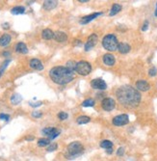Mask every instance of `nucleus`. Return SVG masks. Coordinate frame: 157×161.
<instances>
[{"label":"nucleus","mask_w":157,"mask_h":161,"mask_svg":"<svg viewBox=\"0 0 157 161\" xmlns=\"http://www.w3.org/2000/svg\"><path fill=\"white\" fill-rule=\"evenodd\" d=\"M117 98L120 104L125 107H135L141 101V94L131 86H122L118 89Z\"/></svg>","instance_id":"nucleus-1"},{"label":"nucleus","mask_w":157,"mask_h":161,"mask_svg":"<svg viewBox=\"0 0 157 161\" xmlns=\"http://www.w3.org/2000/svg\"><path fill=\"white\" fill-rule=\"evenodd\" d=\"M49 76L54 83L65 85L74 79V71L68 69L67 67H54L50 69Z\"/></svg>","instance_id":"nucleus-2"},{"label":"nucleus","mask_w":157,"mask_h":161,"mask_svg":"<svg viewBox=\"0 0 157 161\" xmlns=\"http://www.w3.org/2000/svg\"><path fill=\"white\" fill-rule=\"evenodd\" d=\"M83 150L84 147L80 142H72L68 146V153L66 156L68 158H76V156H79L83 153Z\"/></svg>","instance_id":"nucleus-3"},{"label":"nucleus","mask_w":157,"mask_h":161,"mask_svg":"<svg viewBox=\"0 0 157 161\" xmlns=\"http://www.w3.org/2000/svg\"><path fill=\"white\" fill-rule=\"evenodd\" d=\"M102 45L108 51H115L118 49L119 42H118L116 36L113 34H109L103 38V40H102Z\"/></svg>","instance_id":"nucleus-4"},{"label":"nucleus","mask_w":157,"mask_h":161,"mask_svg":"<svg viewBox=\"0 0 157 161\" xmlns=\"http://www.w3.org/2000/svg\"><path fill=\"white\" fill-rule=\"evenodd\" d=\"M75 71L80 75H88L92 71V66L91 64L86 61H80L76 64V69Z\"/></svg>","instance_id":"nucleus-5"},{"label":"nucleus","mask_w":157,"mask_h":161,"mask_svg":"<svg viewBox=\"0 0 157 161\" xmlns=\"http://www.w3.org/2000/svg\"><path fill=\"white\" fill-rule=\"evenodd\" d=\"M128 121H129L128 115L122 114L114 118L113 124H115V126H124V124H127Z\"/></svg>","instance_id":"nucleus-6"},{"label":"nucleus","mask_w":157,"mask_h":161,"mask_svg":"<svg viewBox=\"0 0 157 161\" xmlns=\"http://www.w3.org/2000/svg\"><path fill=\"white\" fill-rule=\"evenodd\" d=\"M43 133H44V135L47 136L48 139L52 140V139L56 138L57 136H59L60 130L55 128V127H45V128L43 129Z\"/></svg>","instance_id":"nucleus-7"},{"label":"nucleus","mask_w":157,"mask_h":161,"mask_svg":"<svg viewBox=\"0 0 157 161\" xmlns=\"http://www.w3.org/2000/svg\"><path fill=\"white\" fill-rule=\"evenodd\" d=\"M101 106H102V109L105 111H111L113 110L115 108V106H116V102L113 99L111 98H106L104 99L103 101L101 102Z\"/></svg>","instance_id":"nucleus-8"},{"label":"nucleus","mask_w":157,"mask_h":161,"mask_svg":"<svg viewBox=\"0 0 157 161\" xmlns=\"http://www.w3.org/2000/svg\"><path fill=\"white\" fill-rule=\"evenodd\" d=\"M91 86L93 89H98V90H105L107 88V85L105 83V81H103L101 78H98V79H93L91 82Z\"/></svg>","instance_id":"nucleus-9"},{"label":"nucleus","mask_w":157,"mask_h":161,"mask_svg":"<svg viewBox=\"0 0 157 161\" xmlns=\"http://www.w3.org/2000/svg\"><path fill=\"white\" fill-rule=\"evenodd\" d=\"M96 42H98V35L92 34L88 38V40H87V42L85 44V50L89 51V50L92 49V48L96 44Z\"/></svg>","instance_id":"nucleus-10"},{"label":"nucleus","mask_w":157,"mask_h":161,"mask_svg":"<svg viewBox=\"0 0 157 161\" xmlns=\"http://www.w3.org/2000/svg\"><path fill=\"white\" fill-rule=\"evenodd\" d=\"M150 88V85L146 80H139L136 82V89L142 92H147Z\"/></svg>","instance_id":"nucleus-11"},{"label":"nucleus","mask_w":157,"mask_h":161,"mask_svg":"<svg viewBox=\"0 0 157 161\" xmlns=\"http://www.w3.org/2000/svg\"><path fill=\"white\" fill-rule=\"evenodd\" d=\"M29 65H30V68L33 69H36V71H41V69H44L43 63L39 59H32L30 61Z\"/></svg>","instance_id":"nucleus-12"},{"label":"nucleus","mask_w":157,"mask_h":161,"mask_svg":"<svg viewBox=\"0 0 157 161\" xmlns=\"http://www.w3.org/2000/svg\"><path fill=\"white\" fill-rule=\"evenodd\" d=\"M101 15H102V13H93L92 15H89V16H86V17H84L81 19L80 23L81 24H87V23H89L90 21H92L95 19H96L98 17L101 16Z\"/></svg>","instance_id":"nucleus-13"},{"label":"nucleus","mask_w":157,"mask_h":161,"mask_svg":"<svg viewBox=\"0 0 157 161\" xmlns=\"http://www.w3.org/2000/svg\"><path fill=\"white\" fill-rule=\"evenodd\" d=\"M54 40L56 42H66L68 40V36L66 34L65 32H62V31H57L54 33Z\"/></svg>","instance_id":"nucleus-14"},{"label":"nucleus","mask_w":157,"mask_h":161,"mask_svg":"<svg viewBox=\"0 0 157 161\" xmlns=\"http://www.w3.org/2000/svg\"><path fill=\"white\" fill-rule=\"evenodd\" d=\"M115 62H116V59H115V56L112 55V54L108 53V54H105L103 56V63L105 65L111 67L114 65Z\"/></svg>","instance_id":"nucleus-15"},{"label":"nucleus","mask_w":157,"mask_h":161,"mask_svg":"<svg viewBox=\"0 0 157 161\" xmlns=\"http://www.w3.org/2000/svg\"><path fill=\"white\" fill-rule=\"evenodd\" d=\"M131 47L130 45L126 42H120L119 44V46H118V50L120 51V53H122V54H125V53H128L130 51Z\"/></svg>","instance_id":"nucleus-16"},{"label":"nucleus","mask_w":157,"mask_h":161,"mask_svg":"<svg viewBox=\"0 0 157 161\" xmlns=\"http://www.w3.org/2000/svg\"><path fill=\"white\" fill-rule=\"evenodd\" d=\"M58 4V2L55 1V0H46V1L44 2V8L45 10H52L54 9Z\"/></svg>","instance_id":"nucleus-17"},{"label":"nucleus","mask_w":157,"mask_h":161,"mask_svg":"<svg viewBox=\"0 0 157 161\" xmlns=\"http://www.w3.org/2000/svg\"><path fill=\"white\" fill-rule=\"evenodd\" d=\"M16 51L19 53L25 54L28 52V48H27L26 44H24V42H19V44L16 45Z\"/></svg>","instance_id":"nucleus-18"},{"label":"nucleus","mask_w":157,"mask_h":161,"mask_svg":"<svg viewBox=\"0 0 157 161\" xmlns=\"http://www.w3.org/2000/svg\"><path fill=\"white\" fill-rule=\"evenodd\" d=\"M11 42V36L8 34H4L0 37V45L1 46H7Z\"/></svg>","instance_id":"nucleus-19"},{"label":"nucleus","mask_w":157,"mask_h":161,"mask_svg":"<svg viewBox=\"0 0 157 161\" xmlns=\"http://www.w3.org/2000/svg\"><path fill=\"white\" fill-rule=\"evenodd\" d=\"M41 36H43V38L45 39V40H51V39L54 38V32L51 29L46 28L41 33Z\"/></svg>","instance_id":"nucleus-20"},{"label":"nucleus","mask_w":157,"mask_h":161,"mask_svg":"<svg viewBox=\"0 0 157 161\" xmlns=\"http://www.w3.org/2000/svg\"><path fill=\"white\" fill-rule=\"evenodd\" d=\"M21 101H22V98H21V96L19 95V94H14V95L11 96V102H12V104H14V105L19 104Z\"/></svg>","instance_id":"nucleus-21"},{"label":"nucleus","mask_w":157,"mask_h":161,"mask_svg":"<svg viewBox=\"0 0 157 161\" xmlns=\"http://www.w3.org/2000/svg\"><path fill=\"white\" fill-rule=\"evenodd\" d=\"M25 12V8L22 7V6H17V7H14L11 10V13L13 15H21L24 14Z\"/></svg>","instance_id":"nucleus-22"},{"label":"nucleus","mask_w":157,"mask_h":161,"mask_svg":"<svg viewBox=\"0 0 157 161\" xmlns=\"http://www.w3.org/2000/svg\"><path fill=\"white\" fill-rule=\"evenodd\" d=\"M120 10H122V6L120 4H114L112 6V8H111V11H110V16H115V15H117L118 13H120Z\"/></svg>","instance_id":"nucleus-23"},{"label":"nucleus","mask_w":157,"mask_h":161,"mask_svg":"<svg viewBox=\"0 0 157 161\" xmlns=\"http://www.w3.org/2000/svg\"><path fill=\"white\" fill-rule=\"evenodd\" d=\"M100 147L107 151V150H109V149H113V143L109 140H103L100 143Z\"/></svg>","instance_id":"nucleus-24"},{"label":"nucleus","mask_w":157,"mask_h":161,"mask_svg":"<svg viewBox=\"0 0 157 161\" xmlns=\"http://www.w3.org/2000/svg\"><path fill=\"white\" fill-rule=\"evenodd\" d=\"M76 121H77V124H88L89 121H91V119H90V117H88V116H80V117L77 118Z\"/></svg>","instance_id":"nucleus-25"},{"label":"nucleus","mask_w":157,"mask_h":161,"mask_svg":"<svg viewBox=\"0 0 157 161\" xmlns=\"http://www.w3.org/2000/svg\"><path fill=\"white\" fill-rule=\"evenodd\" d=\"M49 144H50V139H48V138H43L38 141L39 147H45V146H47Z\"/></svg>","instance_id":"nucleus-26"},{"label":"nucleus","mask_w":157,"mask_h":161,"mask_svg":"<svg viewBox=\"0 0 157 161\" xmlns=\"http://www.w3.org/2000/svg\"><path fill=\"white\" fill-rule=\"evenodd\" d=\"M95 101L93 99H85L83 102H82V105L84 107H92V106L95 105Z\"/></svg>","instance_id":"nucleus-27"},{"label":"nucleus","mask_w":157,"mask_h":161,"mask_svg":"<svg viewBox=\"0 0 157 161\" xmlns=\"http://www.w3.org/2000/svg\"><path fill=\"white\" fill-rule=\"evenodd\" d=\"M11 63V60L10 59H8V60H6L4 63L2 64V66H1V68H0V77H1V75L3 74V72H4L5 71V69L7 68L9 64Z\"/></svg>","instance_id":"nucleus-28"},{"label":"nucleus","mask_w":157,"mask_h":161,"mask_svg":"<svg viewBox=\"0 0 157 161\" xmlns=\"http://www.w3.org/2000/svg\"><path fill=\"white\" fill-rule=\"evenodd\" d=\"M76 64L77 63H75L74 61H68V62L67 63V68L68 69H71V71H74L75 69H76Z\"/></svg>","instance_id":"nucleus-29"},{"label":"nucleus","mask_w":157,"mask_h":161,"mask_svg":"<svg viewBox=\"0 0 157 161\" xmlns=\"http://www.w3.org/2000/svg\"><path fill=\"white\" fill-rule=\"evenodd\" d=\"M68 117V115L67 113H65V112H60L58 114V118L61 121H64V120H67Z\"/></svg>","instance_id":"nucleus-30"},{"label":"nucleus","mask_w":157,"mask_h":161,"mask_svg":"<svg viewBox=\"0 0 157 161\" xmlns=\"http://www.w3.org/2000/svg\"><path fill=\"white\" fill-rule=\"evenodd\" d=\"M157 74V69L155 67H152V68H150L149 69V74L150 75V76H155Z\"/></svg>","instance_id":"nucleus-31"},{"label":"nucleus","mask_w":157,"mask_h":161,"mask_svg":"<svg viewBox=\"0 0 157 161\" xmlns=\"http://www.w3.org/2000/svg\"><path fill=\"white\" fill-rule=\"evenodd\" d=\"M57 148H58V145L57 144H51L49 147L47 148V151H54L55 150H57Z\"/></svg>","instance_id":"nucleus-32"},{"label":"nucleus","mask_w":157,"mask_h":161,"mask_svg":"<svg viewBox=\"0 0 157 161\" xmlns=\"http://www.w3.org/2000/svg\"><path fill=\"white\" fill-rule=\"evenodd\" d=\"M0 119L3 120V121H9V119H10V116H9L8 114L1 113V114H0Z\"/></svg>","instance_id":"nucleus-33"},{"label":"nucleus","mask_w":157,"mask_h":161,"mask_svg":"<svg viewBox=\"0 0 157 161\" xmlns=\"http://www.w3.org/2000/svg\"><path fill=\"white\" fill-rule=\"evenodd\" d=\"M123 153H124V149H123V148H119V149H118V151H117L118 155L122 156V155H123Z\"/></svg>","instance_id":"nucleus-34"},{"label":"nucleus","mask_w":157,"mask_h":161,"mask_svg":"<svg viewBox=\"0 0 157 161\" xmlns=\"http://www.w3.org/2000/svg\"><path fill=\"white\" fill-rule=\"evenodd\" d=\"M41 115L43 114H41V112H38V111H34L32 113V116L34 118H40V117H41Z\"/></svg>","instance_id":"nucleus-35"},{"label":"nucleus","mask_w":157,"mask_h":161,"mask_svg":"<svg viewBox=\"0 0 157 161\" xmlns=\"http://www.w3.org/2000/svg\"><path fill=\"white\" fill-rule=\"evenodd\" d=\"M30 103V105L33 106V107H38V106H41V104H43V102L41 101H38V102H29Z\"/></svg>","instance_id":"nucleus-36"},{"label":"nucleus","mask_w":157,"mask_h":161,"mask_svg":"<svg viewBox=\"0 0 157 161\" xmlns=\"http://www.w3.org/2000/svg\"><path fill=\"white\" fill-rule=\"evenodd\" d=\"M147 28H149V22H147V21H145L144 25L142 27V30H143V31H146Z\"/></svg>","instance_id":"nucleus-37"},{"label":"nucleus","mask_w":157,"mask_h":161,"mask_svg":"<svg viewBox=\"0 0 157 161\" xmlns=\"http://www.w3.org/2000/svg\"><path fill=\"white\" fill-rule=\"evenodd\" d=\"M2 27L4 29H8L9 28V23H3L2 24Z\"/></svg>","instance_id":"nucleus-38"},{"label":"nucleus","mask_w":157,"mask_h":161,"mask_svg":"<svg viewBox=\"0 0 157 161\" xmlns=\"http://www.w3.org/2000/svg\"><path fill=\"white\" fill-rule=\"evenodd\" d=\"M3 56H10V53L9 52H3Z\"/></svg>","instance_id":"nucleus-39"},{"label":"nucleus","mask_w":157,"mask_h":161,"mask_svg":"<svg viewBox=\"0 0 157 161\" xmlns=\"http://www.w3.org/2000/svg\"><path fill=\"white\" fill-rule=\"evenodd\" d=\"M26 139H27L28 141H31V140H34V137H27Z\"/></svg>","instance_id":"nucleus-40"},{"label":"nucleus","mask_w":157,"mask_h":161,"mask_svg":"<svg viewBox=\"0 0 157 161\" xmlns=\"http://www.w3.org/2000/svg\"><path fill=\"white\" fill-rule=\"evenodd\" d=\"M89 0H79V2H81V3H85V2H88Z\"/></svg>","instance_id":"nucleus-41"},{"label":"nucleus","mask_w":157,"mask_h":161,"mask_svg":"<svg viewBox=\"0 0 157 161\" xmlns=\"http://www.w3.org/2000/svg\"><path fill=\"white\" fill-rule=\"evenodd\" d=\"M154 15H155V17H157V3H156V9H155V12H154Z\"/></svg>","instance_id":"nucleus-42"}]
</instances>
